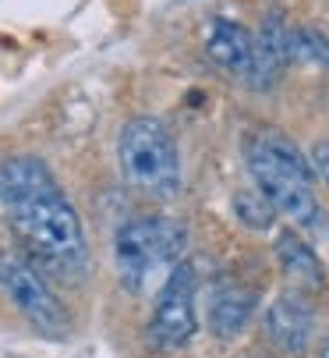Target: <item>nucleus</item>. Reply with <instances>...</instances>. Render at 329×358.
Segmentation results:
<instances>
[{
    "label": "nucleus",
    "mask_w": 329,
    "mask_h": 358,
    "mask_svg": "<svg viewBox=\"0 0 329 358\" xmlns=\"http://www.w3.org/2000/svg\"><path fill=\"white\" fill-rule=\"evenodd\" d=\"M0 206L18 245L39 270L57 273L61 280H78L89 263L85 231L43 160L15 157L0 164Z\"/></svg>",
    "instance_id": "f257e3e1"
},
{
    "label": "nucleus",
    "mask_w": 329,
    "mask_h": 358,
    "mask_svg": "<svg viewBox=\"0 0 329 358\" xmlns=\"http://www.w3.org/2000/svg\"><path fill=\"white\" fill-rule=\"evenodd\" d=\"M244 164L255 188L272 202V210L291 217L298 227H326V213L315 199V174L305 152L277 128L255 131L244 145Z\"/></svg>",
    "instance_id": "f03ea898"
},
{
    "label": "nucleus",
    "mask_w": 329,
    "mask_h": 358,
    "mask_svg": "<svg viewBox=\"0 0 329 358\" xmlns=\"http://www.w3.org/2000/svg\"><path fill=\"white\" fill-rule=\"evenodd\" d=\"M188 227L174 217H135L117 227L114 259L121 287L131 294L149 291L152 280H167V273L184 259Z\"/></svg>",
    "instance_id": "7ed1b4c3"
},
{
    "label": "nucleus",
    "mask_w": 329,
    "mask_h": 358,
    "mask_svg": "<svg viewBox=\"0 0 329 358\" xmlns=\"http://www.w3.org/2000/svg\"><path fill=\"white\" fill-rule=\"evenodd\" d=\"M121 171L124 181L152 199H174L181 192V157L174 135L156 117H131L121 128Z\"/></svg>",
    "instance_id": "20e7f679"
},
{
    "label": "nucleus",
    "mask_w": 329,
    "mask_h": 358,
    "mask_svg": "<svg viewBox=\"0 0 329 358\" xmlns=\"http://www.w3.org/2000/svg\"><path fill=\"white\" fill-rule=\"evenodd\" d=\"M195 294H198V273L191 263H177L159 287L156 309L149 320V341L163 351L188 348L198 334V313H195Z\"/></svg>",
    "instance_id": "39448f33"
},
{
    "label": "nucleus",
    "mask_w": 329,
    "mask_h": 358,
    "mask_svg": "<svg viewBox=\"0 0 329 358\" xmlns=\"http://www.w3.org/2000/svg\"><path fill=\"white\" fill-rule=\"evenodd\" d=\"M0 284L8 287L11 301L22 309V316L43 334V337H57L64 341L71 334V316L64 313V305L57 301L46 287V280L25 263V259H8L0 263Z\"/></svg>",
    "instance_id": "423d86ee"
},
{
    "label": "nucleus",
    "mask_w": 329,
    "mask_h": 358,
    "mask_svg": "<svg viewBox=\"0 0 329 358\" xmlns=\"http://www.w3.org/2000/svg\"><path fill=\"white\" fill-rule=\"evenodd\" d=\"M291 61H294V29L280 8H272L255 32V61H251V75L244 85L269 89Z\"/></svg>",
    "instance_id": "0eeeda50"
},
{
    "label": "nucleus",
    "mask_w": 329,
    "mask_h": 358,
    "mask_svg": "<svg viewBox=\"0 0 329 358\" xmlns=\"http://www.w3.org/2000/svg\"><path fill=\"white\" fill-rule=\"evenodd\" d=\"M265 334L287 355H301L315 334V309L301 291H284L265 309Z\"/></svg>",
    "instance_id": "6e6552de"
},
{
    "label": "nucleus",
    "mask_w": 329,
    "mask_h": 358,
    "mask_svg": "<svg viewBox=\"0 0 329 358\" xmlns=\"http://www.w3.org/2000/svg\"><path fill=\"white\" fill-rule=\"evenodd\" d=\"M205 54L219 68H227L231 75L248 82L251 61H255V32H248L234 18H212L205 29Z\"/></svg>",
    "instance_id": "1a4fd4ad"
},
{
    "label": "nucleus",
    "mask_w": 329,
    "mask_h": 358,
    "mask_svg": "<svg viewBox=\"0 0 329 358\" xmlns=\"http://www.w3.org/2000/svg\"><path fill=\"white\" fill-rule=\"evenodd\" d=\"M255 305H258L255 287H244L237 280H219L209 294V313H205L209 330L216 337H237L248 327Z\"/></svg>",
    "instance_id": "9d476101"
},
{
    "label": "nucleus",
    "mask_w": 329,
    "mask_h": 358,
    "mask_svg": "<svg viewBox=\"0 0 329 358\" xmlns=\"http://www.w3.org/2000/svg\"><path fill=\"white\" fill-rule=\"evenodd\" d=\"M272 252H277L280 270L291 277V284L298 291H319V287H326V266H322V259L315 255V248L298 231H280Z\"/></svg>",
    "instance_id": "9b49d317"
},
{
    "label": "nucleus",
    "mask_w": 329,
    "mask_h": 358,
    "mask_svg": "<svg viewBox=\"0 0 329 358\" xmlns=\"http://www.w3.org/2000/svg\"><path fill=\"white\" fill-rule=\"evenodd\" d=\"M234 213L244 227L251 231H269L272 220H277V210H272V202L255 188V192H237L234 195Z\"/></svg>",
    "instance_id": "f8f14e48"
},
{
    "label": "nucleus",
    "mask_w": 329,
    "mask_h": 358,
    "mask_svg": "<svg viewBox=\"0 0 329 358\" xmlns=\"http://www.w3.org/2000/svg\"><path fill=\"white\" fill-rule=\"evenodd\" d=\"M298 57L329 68V39L319 29H294V61Z\"/></svg>",
    "instance_id": "ddd939ff"
},
{
    "label": "nucleus",
    "mask_w": 329,
    "mask_h": 358,
    "mask_svg": "<svg viewBox=\"0 0 329 358\" xmlns=\"http://www.w3.org/2000/svg\"><path fill=\"white\" fill-rule=\"evenodd\" d=\"M308 164H312V174L329 188V138L312 142V149H308Z\"/></svg>",
    "instance_id": "4468645a"
},
{
    "label": "nucleus",
    "mask_w": 329,
    "mask_h": 358,
    "mask_svg": "<svg viewBox=\"0 0 329 358\" xmlns=\"http://www.w3.org/2000/svg\"><path fill=\"white\" fill-rule=\"evenodd\" d=\"M319 358H329V341L322 344V351H319Z\"/></svg>",
    "instance_id": "2eb2a0df"
}]
</instances>
